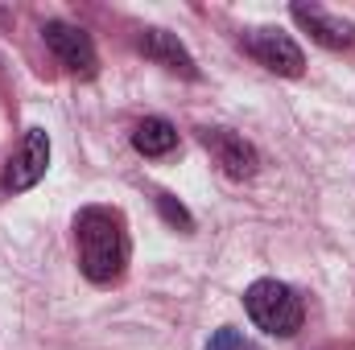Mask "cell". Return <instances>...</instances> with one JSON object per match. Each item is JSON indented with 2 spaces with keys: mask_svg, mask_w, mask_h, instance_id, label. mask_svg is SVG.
Wrapping results in <instances>:
<instances>
[{
  "mask_svg": "<svg viewBox=\"0 0 355 350\" xmlns=\"http://www.w3.org/2000/svg\"><path fill=\"white\" fill-rule=\"evenodd\" d=\"M79 268L91 284H116L128 268V227L112 206H83L75 214Z\"/></svg>",
  "mask_w": 355,
  "mask_h": 350,
  "instance_id": "1",
  "label": "cell"
},
{
  "mask_svg": "<svg viewBox=\"0 0 355 350\" xmlns=\"http://www.w3.org/2000/svg\"><path fill=\"white\" fill-rule=\"evenodd\" d=\"M244 309H248V317L265 334H272V338H293L302 330V322H306L302 297L289 284H281V280H257V284H248Z\"/></svg>",
  "mask_w": 355,
  "mask_h": 350,
  "instance_id": "2",
  "label": "cell"
},
{
  "mask_svg": "<svg viewBox=\"0 0 355 350\" xmlns=\"http://www.w3.org/2000/svg\"><path fill=\"white\" fill-rule=\"evenodd\" d=\"M50 169V136L42 128H29L25 140L17 145V153L8 157L4 177H0V194H25L33 190Z\"/></svg>",
  "mask_w": 355,
  "mask_h": 350,
  "instance_id": "3",
  "label": "cell"
},
{
  "mask_svg": "<svg viewBox=\"0 0 355 350\" xmlns=\"http://www.w3.org/2000/svg\"><path fill=\"white\" fill-rule=\"evenodd\" d=\"M244 50L272 75H285V79H297L306 71V58H302V46L281 33V29H248L244 33Z\"/></svg>",
  "mask_w": 355,
  "mask_h": 350,
  "instance_id": "4",
  "label": "cell"
},
{
  "mask_svg": "<svg viewBox=\"0 0 355 350\" xmlns=\"http://www.w3.org/2000/svg\"><path fill=\"white\" fill-rule=\"evenodd\" d=\"M46 46H50V54L71 71V75H83L91 79L95 71H99V58H95V42H91V33H83L79 25H67V21H46Z\"/></svg>",
  "mask_w": 355,
  "mask_h": 350,
  "instance_id": "5",
  "label": "cell"
},
{
  "mask_svg": "<svg viewBox=\"0 0 355 350\" xmlns=\"http://www.w3.org/2000/svg\"><path fill=\"white\" fill-rule=\"evenodd\" d=\"M198 140H202V149L215 157V165H219L227 177H236V181L252 177V174H257V165H261L257 149H252L244 136H236L232 128H202V132H198Z\"/></svg>",
  "mask_w": 355,
  "mask_h": 350,
  "instance_id": "6",
  "label": "cell"
},
{
  "mask_svg": "<svg viewBox=\"0 0 355 350\" xmlns=\"http://www.w3.org/2000/svg\"><path fill=\"white\" fill-rule=\"evenodd\" d=\"M289 12H293V21H297L318 46H327V50H347L355 42L352 21H343V17H335V12H327V8H318V4H293Z\"/></svg>",
  "mask_w": 355,
  "mask_h": 350,
  "instance_id": "7",
  "label": "cell"
},
{
  "mask_svg": "<svg viewBox=\"0 0 355 350\" xmlns=\"http://www.w3.org/2000/svg\"><path fill=\"white\" fill-rule=\"evenodd\" d=\"M137 50H141L149 62H157V66L174 71V75H182V79H198V66H194L190 50L178 42L174 33H166V29H145V33H141V42H137Z\"/></svg>",
  "mask_w": 355,
  "mask_h": 350,
  "instance_id": "8",
  "label": "cell"
},
{
  "mask_svg": "<svg viewBox=\"0 0 355 350\" xmlns=\"http://www.w3.org/2000/svg\"><path fill=\"white\" fill-rule=\"evenodd\" d=\"M132 149L141 157H166V153L178 149V128L162 116H149V120H141L132 128Z\"/></svg>",
  "mask_w": 355,
  "mask_h": 350,
  "instance_id": "9",
  "label": "cell"
},
{
  "mask_svg": "<svg viewBox=\"0 0 355 350\" xmlns=\"http://www.w3.org/2000/svg\"><path fill=\"white\" fill-rule=\"evenodd\" d=\"M157 210L166 214V223L178 227V231H194V219H190V210L178 202L174 194H157Z\"/></svg>",
  "mask_w": 355,
  "mask_h": 350,
  "instance_id": "10",
  "label": "cell"
},
{
  "mask_svg": "<svg viewBox=\"0 0 355 350\" xmlns=\"http://www.w3.org/2000/svg\"><path fill=\"white\" fill-rule=\"evenodd\" d=\"M207 350H261L252 338H244L240 330H232V326H223V330H215L211 334V342H207Z\"/></svg>",
  "mask_w": 355,
  "mask_h": 350,
  "instance_id": "11",
  "label": "cell"
}]
</instances>
